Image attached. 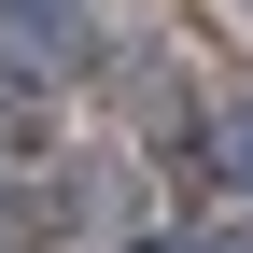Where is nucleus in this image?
Wrapping results in <instances>:
<instances>
[{"instance_id":"nucleus-1","label":"nucleus","mask_w":253,"mask_h":253,"mask_svg":"<svg viewBox=\"0 0 253 253\" xmlns=\"http://www.w3.org/2000/svg\"><path fill=\"white\" fill-rule=\"evenodd\" d=\"M211 169H225V183H253V113H225V126H211Z\"/></svg>"},{"instance_id":"nucleus-2","label":"nucleus","mask_w":253,"mask_h":253,"mask_svg":"<svg viewBox=\"0 0 253 253\" xmlns=\"http://www.w3.org/2000/svg\"><path fill=\"white\" fill-rule=\"evenodd\" d=\"M0 14H28L42 42H71V0H0Z\"/></svg>"},{"instance_id":"nucleus-3","label":"nucleus","mask_w":253,"mask_h":253,"mask_svg":"<svg viewBox=\"0 0 253 253\" xmlns=\"http://www.w3.org/2000/svg\"><path fill=\"white\" fill-rule=\"evenodd\" d=\"M183 253H253V225H211V239H183Z\"/></svg>"}]
</instances>
